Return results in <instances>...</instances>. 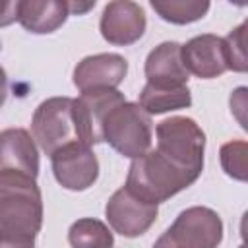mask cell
<instances>
[{"label":"cell","instance_id":"4","mask_svg":"<svg viewBox=\"0 0 248 248\" xmlns=\"http://www.w3.org/2000/svg\"><path fill=\"white\" fill-rule=\"evenodd\" d=\"M151 114L145 112L140 103H118L103 124V141L128 159L143 155L151 147Z\"/></svg>","mask_w":248,"mask_h":248},{"label":"cell","instance_id":"9","mask_svg":"<svg viewBox=\"0 0 248 248\" xmlns=\"http://www.w3.org/2000/svg\"><path fill=\"white\" fill-rule=\"evenodd\" d=\"M52 172L56 182L72 192L87 190L95 184L99 176V161L91 149V145L74 140L62 147H58L50 155Z\"/></svg>","mask_w":248,"mask_h":248},{"label":"cell","instance_id":"7","mask_svg":"<svg viewBox=\"0 0 248 248\" xmlns=\"http://www.w3.org/2000/svg\"><path fill=\"white\" fill-rule=\"evenodd\" d=\"M122 101L126 99L116 87H97L81 91V95L72 101V114L78 140L87 145L101 143L105 120L108 112Z\"/></svg>","mask_w":248,"mask_h":248},{"label":"cell","instance_id":"18","mask_svg":"<svg viewBox=\"0 0 248 248\" xmlns=\"http://www.w3.org/2000/svg\"><path fill=\"white\" fill-rule=\"evenodd\" d=\"M68 242L74 248H108L114 244L110 229L99 219H78L68 231Z\"/></svg>","mask_w":248,"mask_h":248},{"label":"cell","instance_id":"20","mask_svg":"<svg viewBox=\"0 0 248 248\" xmlns=\"http://www.w3.org/2000/svg\"><path fill=\"white\" fill-rule=\"evenodd\" d=\"M225 43V54H227V68L232 72H246L248 60H246V21H242L238 27H234L227 37H223Z\"/></svg>","mask_w":248,"mask_h":248},{"label":"cell","instance_id":"22","mask_svg":"<svg viewBox=\"0 0 248 248\" xmlns=\"http://www.w3.org/2000/svg\"><path fill=\"white\" fill-rule=\"evenodd\" d=\"M66 2H68L70 14H74V16H85L97 4V0H66Z\"/></svg>","mask_w":248,"mask_h":248},{"label":"cell","instance_id":"1","mask_svg":"<svg viewBox=\"0 0 248 248\" xmlns=\"http://www.w3.org/2000/svg\"><path fill=\"white\" fill-rule=\"evenodd\" d=\"M43 227V196L33 176L0 170V248H29Z\"/></svg>","mask_w":248,"mask_h":248},{"label":"cell","instance_id":"15","mask_svg":"<svg viewBox=\"0 0 248 248\" xmlns=\"http://www.w3.org/2000/svg\"><path fill=\"white\" fill-rule=\"evenodd\" d=\"M68 12L66 0H21L17 21L29 33L46 35L64 25Z\"/></svg>","mask_w":248,"mask_h":248},{"label":"cell","instance_id":"24","mask_svg":"<svg viewBox=\"0 0 248 248\" xmlns=\"http://www.w3.org/2000/svg\"><path fill=\"white\" fill-rule=\"evenodd\" d=\"M231 4H234V6H238V8H244L246 4H248V0H229Z\"/></svg>","mask_w":248,"mask_h":248},{"label":"cell","instance_id":"13","mask_svg":"<svg viewBox=\"0 0 248 248\" xmlns=\"http://www.w3.org/2000/svg\"><path fill=\"white\" fill-rule=\"evenodd\" d=\"M0 170H17L37 178L39 149L35 138L25 128H6L0 132Z\"/></svg>","mask_w":248,"mask_h":248},{"label":"cell","instance_id":"23","mask_svg":"<svg viewBox=\"0 0 248 248\" xmlns=\"http://www.w3.org/2000/svg\"><path fill=\"white\" fill-rule=\"evenodd\" d=\"M6 97H8V76L6 70L0 66V107L6 103Z\"/></svg>","mask_w":248,"mask_h":248},{"label":"cell","instance_id":"16","mask_svg":"<svg viewBox=\"0 0 248 248\" xmlns=\"http://www.w3.org/2000/svg\"><path fill=\"white\" fill-rule=\"evenodd\" d=\"M140 107L149 114H163L178 108H188L192 105V95L188 85L180 87H157L145 83L140 93Z\"/></svg>","mask_w":248,"mask_h":248},{"label":"cell","instance_id":"17","mask_svg":"<svg viewBox=\"0 0 248 248\" xmlns=\"http://www.w3.org/2000/svg\"><path fill=\"white\" fill-rule=\"evenodd\" d=\"M155 14L174 25H188L200 21L207 12L211 0H149Z\"/></svg>","mask_w":248,"mask_h":248},{"label":"cell","instance_id":"3","mask_svg":"<svg viewBox=\"0 0 248 248\" xmlns=\"http://www.w3.org/2000/svg\"><path fill=\"white\" fill-rule=\"evenodd\" d=\"M157 151L182 170L200 178L203 170L205 134L194 118L170 116L157 124Z\"/></svg>","mask_w":248,"mask_h":248},{"label":"cell","instance_id":"21","mask_svg":"<svg viewBox=\"0 0 248 248\" xmlns=\"http://www.w3.org/2000/svg\"><path fill=\"white\" fill-rule=\"evenodd\" d=\"M21 0H0V27H8L19 19Z\"/></svg>","mask_w":248,"mask_h":248},{"label":"cell","instance_id":"8","mask_svg":"<svg viewBox=\"0 0 248 248\" xmlns=\"http://www.w3.org/2000/svg\"><path fill=\"white\" fill-rule=\"evenodd\" d=\"M105 215L114 232L136 238L147 232V229L155 223L159 215V203L147 202L134 194L128 186H122L108 198Z\"/></svg>","mask_w":248,"mask_h":248},{"label":"cell","instance_id":"11","mask_svg":"<svg viewBox=\"0 0 248 248\" xmlns=\"http://www.w3.org/2000/svg\"><path fill=\"white\" fill-rule=\"evenodd\" d=\"M180 58L188 74L202 79L219 78L229 70L223 37L211 33L192 37L186 45H180Z\"/></svg>","mask_w":248,"mask_h":248},{"label":"cell","instance_id":"19","mask_svg":"<svg viewBox=\"0 0 248 248\" xmlns=\"http://www.w3.org/2000/svg\"><path fill=\"white\" fill-rule=\"evenodd\" d=\"M221 167L223 170L240 182L248 180V143L242 140H234V141H227L225 145H221Z\"/></svg>","mask_w":248,"mask_h":248},{"label":"cell","instance_id":"6","mask_svg":"<svg viewBox=\"0 0 248 248\" xmlns=\"http://www.w3.org/2000/svg\"><path fill=\"white\" fill-rule=\"evenodd\" d=\"M72 101L74 99L70 97H50L33 112L31 134L46 155H52L58 147L78 140Z\"/></svg>","mask_w":248,"mask_h":248},{"label":"cell","instance_id":"5","mask_svg":"<svg viewBox=\"0 0 248 248\" xmlns=\"http://www.w3.org/2000/svg\"><path fill=\"white\" fill-rule=\"evenodd\" d=\"M223 240V221L211 207L194 205L184 209L174 223L157 238L155 246L167 248H213Z\"/></svg>","mask_w":248,"mask_h":248},{"label":"cell","instance_id":"12","mask_svg":"<svg viewBox=\"0 0 248 248\" xmlns=\"http://www.w3.org/2000/svg\"><path fill=\"white\" fill-rule=\"evenodd\" d=\"M128 74V62L114 52L85 56L74 68V85L79 91L97 87H118Z\"/></svg>","mask_w":248,"mask_h":248},{"label":"cell","instance_id":"14","mask_svg":"<svg viewBox=\"0 0 248 248\" xmlns=\"http://www.w3.org/2000/svg\"><path fill=\"white\" fill-rule=\"evenodd\" d=\"M147 83L157 87H180L188 83V70L180 58V45L174 41L161 43L145 58Z\"/></svg>","mask_w":248,"mask_h":248},{"label":"cell","instance_id":"10","mask_svg":"<svg viewBox=\"0 0 248 248\" xmlns=\"http://www.w3.org/2000/svg\"><path fill=\"white\" fill-rule=\"evenodd\" d=\"M145 27V12L134 0H110L105 6L99 21L103 39L116 46L134 45L143 37Z\"/></svg>","mask_w":248,"mask_h":248},{"label":"cell","instance_id":"2","mask_svg":"<svg viewBox=\"0 0 248 248\" xmlns=\"http://www.w3.org/2000/svg\"><path fill=\"white\" fill-rule=\"evenodd\" d=\"M196 180V174L178 169L157 149L149 147L143 155L132 159L124 186L147 202L161 203L192 186Z\"/></svg>","mask_w":248,"mask_h":248}]
</instances>
